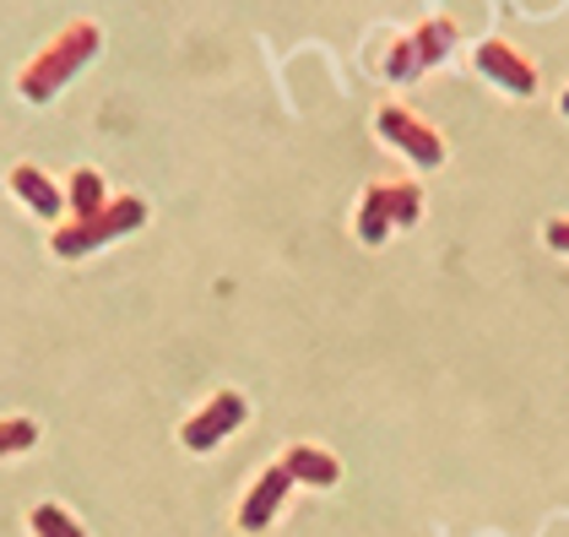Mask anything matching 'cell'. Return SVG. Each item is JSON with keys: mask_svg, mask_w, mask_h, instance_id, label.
<instances>
[{"mask_svg": "<svg viewBox=\"0 0 569 537\" xmlns=\"http://www.w3.org/2000/svg\"><path fill=\"white\" fill-rule=\"evenodd\" d=\"M472 66H478L482 82H493L505 98H537V66H531L516 44L482 39V44L472 49Z\"/></svg>", "mask_w": 569, "mask_h": 537, "instance_id": "52a82bcc", "label": "cell"}, {"mask_svg": "<svg viewBox=\"0 0 569 537\" xmlns=\"http://www.w3.org/2000/svg\"><path fill=\"white\" fill-rule=\"evenodd\" d=\"M282 467L293 473V484H309V489H331L342 478V461L320 446H288L282 450Z\"/></svg>", "mask_w": 569, "mask_h": 537, "instance_id": "30bf717a", "label": "cell"}, {"mask_svg": "<svg viewBox=\"0 0 569 537\" xmlns=\"http://www.w3.org/2000/svg\"><path fill=\"white\" fill-rule=\"evenodd\" d=\"M288 494H293V473L282 467V461H271L261 478L250 484V494H244V505H239V533H266L271 521H277V510L288 505Z\"/></svg>", "mask_w": 569, "mask_h": 537, "instance_id": "ba28073f", "label": "cell"}, {"mask_svg": "<svg viewBox=\"0 0 569 537\" xmlns=\"http://www.w3.org/2000/svg\"><path fill=\"white\" fill-rule=\"evenodd\" d=\"M461 44V33H456V22L450 17H423L412 33H401L391 49H386V82L396 88H407V82H418V77H429L435 66H445L450 54Z\"/></svg>", "mask_w": 569, "mask_h": 537, "instance_id": "277c9868", "label": "cell"}, {"mask_svg": "<svg viewBox=\"0 0 569 537\" xmlns=\"http://www.w3.org/2000/svg\"><path fill=\"white\" fill-rule=\"evenodd\" d=\"M114 201V190L103 185L98 169H77L71 185H66V207H71V223H82V218H98L103 207Z\"/></svg>", "mask_w": 569, "mask_h": 537, "instance_id": "8fae6325", "label": "cell"}, {"mask_svg": "<svg viewBox=\"0 0 569 537\" xmlns=\"http://www.w3.org/2000/svg\"><path fill=\"white\" fill-rule=\"evenodd\" d=\"M423 218V190L412 179H375L363 196H358V218H352V233L358 245H386L391 233L412 228Z\"/></svg>", "mask_w": 569, "mask_h": 537, "instance_id": "7a4b0ae2", "label": "cell"}, {"mask_svg": "<svg viewBox=\"0 0 569 537\" xmlns=\"http://www.w3.org/2000/svg\"><path fill=\"white\" fill-rule=\"evenodd\" d=\"M244 418H250V402H244L239 391H218L201 412H190V418L179 424V446L207 456V450H218L233 429H244Z\"/></svg>", "mask_w": 569, "mask_h": 537, "instance_id": "8992f818", "label": "cell"}, {"mask_svg": "<svg viewBox=\"0 0 569 537\" xmlns=\"http://www.w3.org/2000/svg\"><path fill=\"white\" fill-rule=\"evenodd\" d=\"M39 446V424L33 418H0V461L6 456H22V450Z\"/></svg>", "mask_w": 569, "mask_h": 537, "instance_id": "4fadbf2b", "label": "cell"}, {"mask_svg": "<svg viewBox=\"0 0 569 537\" xmlns=\"http://www.w3.org/2000/svg\"><path fill=\"white\" fill-rule=\"evenodd\" d=\"M6 190H11L33 218H44V223H54V218L66 212V185H54L39 163H17V169L6 175Z\"/></svg>", "mask_w": 569, "mask_h": 537, "instance_id": "9c48e42d", "label": "cell"}, {"mask_svg": "<svg viewBox=\"0 0 569 537\" xmlns=\"http://www.w3.org/2000/svg\"><path fill=\"white\" fill-rule=\"evenodd\" d=\"M28 527H33V537H88V527H82L66 505H39V510L28 516Z\"/></svg>", "mask_w": 569, "mask_h": 537, "instance_id": "7c38bea8", "label": "cell"}, {"mask_svg": "<svg viewBox=\"0 0 569 537\" xmlns=\"http://www.w3.org/2000/svg\"><path fill=\"white\" fill-rule=\"evenodd\" d=\"M542 245L569 256V218H548V223H542Z\"/></svg>", "mask_w": 569, "mask_h": 537, "instance_id": "5bb4252c", "label": "cell"}, {"mask_svg": "<svg viewBox=\"0 0 569 537\" xmlns=\"http://www.w3.org/2000/svg\"><path fill=\"white\" fill-rule=\"evenodd\" d=\"M141 223H147V201H141V196H114L98 218L54 228V233H49V250H54L60 261H82V256L103 250V245H114V239L141 233Z\"/></svg>", "mask_w": 569, "mask_h": 537, "instance_id": "3957f363", "label": "cell"}, {"mask_svg": "<svg viewBox=\"0 0 569 537\" xmlns=\"http://www.w3.org/2000/svg\"><path fill=\"white\" fill-rule=\"evenodd\" d=\"M375 131L386 147H396L412 169H439L445 163V136L418 115V109H407V103H386L380 115H375Z\"/></svg>", "mask_w": 569, "mask_h": 537, "instance_id": "5b68a950", "label": "cell"}, {"mask_svg": "<svg viewBox=\"0 0 569 537\" xmlns=\"http://www.w3.org/2000/svg\"><path fill=\"white\" fill-rule=\"evenodd\" d=\"M98 49H103V33H98V22H71V28H60L54 39H49L28 66H22V77H17V92L28 98V103H54L60 92L71 88L82 71H88L92 60H98Z\"/></svg>", "mask_w": 569, "mask_h": 537, "instance_id": "6da1fadb", "label": "cell"}, {"mask_svg": "<svg viewBox=\"0 0 569 537\" xmlns=\"http://www.w3.org/2000/svg\"><path fill=\"white\" fill-rule=\"evenodd\" d=\"M559 115H565V120H569V88L559 92Z\"/></svg>", "mask_w": 569, "mask_h": 537, "instance_id": "9a60e30c", "label": "cell"}]
</instances>
